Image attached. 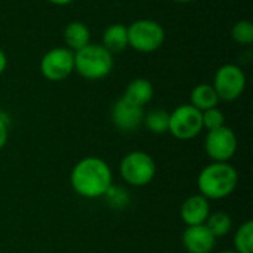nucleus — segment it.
<instances>
[{"label": "nucleus", "mask_w": 253, "mask_h": 253, "mask_svg": "<svg viewBox=\"0 0 253 253\" xmlns=\"http://www.w3.org/2000/svg\"><path fill=\"white\" fill-rule=\"evenodd\" d=\"M9 136V127H7V120L0 114V151L4 148Z\"/></svg>", "instance_id": "nucleus-22"}, {"label": "nucleus", "mask_w": 253, "mask_h": 253, "mask_svg": "<svg viewBox=\"0 0 253 253\" xmlns=\"http://www.w3.org/2000/svg\"><path fill=\"white\" fill-rule=\"evenodd\" d=\"M202 123L203 129L213 130L225 125V116L218 107H213L206 111H202Z\"/></svg>", "instance_id": "nucleus-21"}, {"label": "nucleus", "mask_w": 253, "mask_h": 253, "mask_svg": "<svg viewBox=\"0 0 253 253\" xmlns=\"http://www.w3.org/2000/svg\"><path fill=\"white\" fill-rule=\"evenodd\" d=\"M142 123L145 125V127L150 132H153L156 135L166 133L169 130V113L162 108L151 110L147 114H144Z\"/></svg>", "instance_id": "nucleus-17"}, {"label": "nucleus", "mask_w": 253, "mask_h": 253, "mask_svg": "<svg viewBox=\"0 0 253 253\" xmlns=\"http://www.w3.org/2000/svg\"><path fill=\"white\" fill-rule=\"evenodd\" d=\"M6 67H7V56H6V53L0 49V74L4 73Z\"/></svg>", "instance_id": "nucleus-23"}, {"label": "nucleus", "mask_w": 253, "mask_h": 253, "mask_svg": "<svg viewBox=\"0 0 253 253\" xmlns=\"http://www.w3.org/2000/svg\"><path fill=\"white\" fill-rule=\"evenodd\" d=\"M102 46L111 53H119V52L125 50L129 46L127 27L123 24L108 25L102 34Z\"/></svg>", "instance_id": "nucleus-15"}, {"label": "nucleus", "mask_w": 253, "mask_h": 253, "mask_svg": "<svg viewBox=\"0 0 253 253\" xmlns=\"http://www.w3.org/2000/svg\"><path fill=\"white\" fill-rule=\"evenodd\" d=\"M62 36H64V42L67 47L73 52H77L90 43V30L82 21L68 22L64 28Z\"/></svg>", "instance_id": "nucleus-14"}, {"label": "nucleus", "mask_w": 253, "mask_h": 253, "mask_svg": "<svg viewBox=\"0 0 253 253\" xmlns=\"http://www.w3.org/2000/svg\"><path fill=\"white\" fill-rule=\"evenodd\" d=\"M120 175L132 187L148 185L157 172L154 159L144 151H132L126 154L120 162Z\"/></svg>", "instance_id": "nucleus-5"}, {"label": "nucleus", "mask_w": 253, "mask_h": 253, "mask_svg": "<svg viewBox=\"0 0 253 253\" xmlns=\"http://www.w3.org/2000/svg\"><path fill=\"white\" fill-rule=\"evenodd\" d=\"M154 96V87H153V83L148 80V79H142V77H138V79H133L125 93H123V99L135 107H141L144 108Z\"/></svg>", "instance_id": "nucleus-13"}, {"label": "nucleus", "mask_w": 253, "mask_h": 253, "mask_svg": "<svg viewBox=\"0 0 253 253\" xmlns=\"http://www.w3.org/2000/svg\"><path fill=\"white\" fill-rule=\"evenodd\" d=\"M111 119L117 129L123 132L136 130L144 122V108L126 102L123 98L116 101L111 110Z\"/></svg>", "instance_id": "nucleus-10"}, {"label": "nucleus", "mask_w": 253, "mask_h": 253, "mask_svg": "<svg viewBox=\"0 0 253 253\" xmlns=\"http://www.w3.org/2000/svg\"><path fill=\"white\" fill-rule=\"evenodd\" d=\"M231 37L237 44L249 46L253 43V24L248 19L237 21L231 28Z\"/></svg>", "instance_id": "nucleus-20"}, {"label": "nucleus", "mask_w": 253, "mask_h": 253, "mask_svg": "<svg viewBox=\"0 0 253 253\" xmlns=\"http://www.w3.org/2000/svg\"><path fill=\"white\" fill-rule=\"evenodd\" d=\"M175 3H191V1H196V0H172Z\"/></svg>", "instance_id": "nucleus-25"}, {"label": "nucleus", "mask_w": 253, "mask_h": 253, "mask_svg": "<svg viewBox=\"0 0 253 253\" xmlns=\"http://www.w3.org/2000/svg\"><path fill=\"white\" fill-rule=\"evenodd\" d=\"M205 225L209 228V231L215 237H224L231 230V218L225 212H215V213L209 215Z\"/></svg>", "instance_id": "nucleus-19"}, {"label": "nucleus", "mask_w": 253, "mask_h": 253, "mask_svg": "<svg viewBox=\"0 0 253 253\" xmlns=\"http://www.w3.org/2000/svg\"><path fill=\"white\" fill-rule=\"evenodd\" d=\"M219 253H237L236 251H222V252H219Z\"/></svg>", "instance_id": "nucleus-26"}, {"label": "nucleus", "mask_w": 253, "mask_h": 253, "mask_svg": "<svg viewBox=\"0 0 253 253\" xmlns=\"http://www.w3.org/2000/svg\"><path fill=\"white\" fill-rule=\"evenodd\" d=\"M203 130L202 111L191 104H182L169 113V130L170 135L181 141H190Z\"/></svg>", "instance_id": "nucleus-6"}, {"label": "nucleus", "mask_w": 253, "mask_h": 253, "mask_svg": "<svg viewBox=\"0 0 253 253\" xmlns=\"http://www.w3.org/2000/svg\"><path fill=\"white\" fill-rule=\"evenodd\" d=\"M211 215V205L202 194H194L188 197L181 206V219L187 227L206 224Z\"/></svg>", "instance_id": "nucleus-12"}, {"label": "nucleus", "mask_w": 253, "mask_h": 253, "mask_svg": "<svg viewBox=\"0 0 253 253\" xmlns=\"http://www.w3.org/2000/svg\"><path fill=\"white\" fill-rule=\"evenodd\" d=\"M114 67L113 53L102 44L89 43L74 52V71L87 80H101L107 77Z\"/></svg>", "instance_id": "nucleus-3"}, {"label": "nucleus", "mask_w": 253, "mask_h": 253, "mask_svg": "<svg viewBox=\"0 0 253 253\" xmlns=\"http://www.w3.org/2000/svg\"><path fill=\"white\" fill-rule=\"evenodd\" d=\"M127 43L141 53L156 52L165 43V30L154 19H136L127 27Z\"/></svg>", "instance_id": "nucleus-4"}, {"label": "nucleus", "mask_w": 253, "mask_h": 253, "mask_svg": "<svg viewBox=\"0 0 253 253\" xmlns=\"http://www.w3.org/2000/svg\"><path fill=\"white\" fill-rule=\"evenodd\" d=\"M46 1H49V3H52L55 6H67V4L73 3L74 0H46Z\"/></svg>", "instance_id": "nucleus-24"}, {"label": "nucleus", "mask_w": 253, "mask_h": 253, "mask_svg": "<svg viewBox=\"0 0 253 253\" xmlns=\"http://www.w3.org/2000/svg\"><path fill=\"white\" fill-rule=\"evenodd\" d=\"M216 237L203 225L187 227L182 234V245L188 253H211L215 248Z\"/></svg>", "instance_id": "nucleus-11"}, {"label": "nucleus", "mask_w": 253, "mask_h": 253, "mask_svg": "<svg viewBox=\"0 0 253 253\" xmlns=\"http://www.w3.org/2000/svg\"><path fill=\"white\" fill-rule=\"evenodd\" d=\"M74 71V52L68 47H53L40 59V73L49 82H61Z\"/></svg>", "instance_id": "nucleus-8"}, {"label": "nucleus", "mask_w": 253, "mask_h": 253, "mask_svg": "<svg viewBox=\"0 0 253 253\" xmlns=\"http://www.w3.org/2000/svg\"><path fill=\"white\" fill-rule=\"evenodd\" d=\"M234 246L237 253H253V222L246 221L234 234Z\"/></svg>", "instance_id": "nucleus-18"}, {"label": "nucleus", "mask_w": 253, "mask_h": 253, "mask_svg": "<svg viewBox=\"0 0 253 253\" xmlns=\"http://www.w3.org/2000/svg\"><path fill=\"white\" fill-rule=\"evenodd\" d=\"M239 182V173L228 162H213L202 169L197 187L208 200H222L233 194Z\"/></svg>", "instance_id": "nucleus-2"}, {"label": "nucleus", "mask_w": 253, "mask_h": 253, "mask_svg": "<svg viewBox=\"0 0 253 253\" xmlns=\"http://www.w3.org/2000/svg\"><path fill=\"white\" fill-rule=\"evenodd\" d=\"M218 102H219V98H218L212 84L202 83V84H197L191 90L190 104L194 108H197L199 111H206L209 108L218 107Z\"/></svg>", "instance_id": "nucleus-16"}, {"label": "nucleus", "mask_w": 253, "mask_h": 253, "mask_svg": "<svg viewBox=\"0 0 253 253\" xmlns=\"http://www.w3.org/2000/svg\"><path fill=\"white\" fill-rule=\"evenodd\" d=\"M73 190L84 199H99L111 190L113 172L99 157H84L76 163L70 175Z\"/></svg>", "instance_id": "nucleus-1"}, {"label": "nucleus", "mask_w": 253, "mask_h": 253, "mask_svg": "<svg viewBox=\"0 0 253 253\" xmlns=\"http://www.w3.org/2000/svg\"><path fill=\"white\" fill-rule=\"evenodd\" d=\"M205 151L213 162H230L237 151V136L225 125L209 130L205 139Z\"/></svg>", "instance_id": "nucleus-9"}, {"label": "nucleus", "mask_w": 253, "mask_h": 253, "mask_svg": "<svg viewBox=\"0 0 253 253\" xmlns=\"http://www.w3.org/2000/svg\"><path fill=\"white\" fill-rule=\"evenodd\" d=\"M212 86L219 99L236 101L246 89V74L236 64H224L216 70Z\"/></svg>", "instance_id": "nucleus-7"}]
</instances>
